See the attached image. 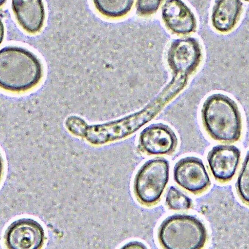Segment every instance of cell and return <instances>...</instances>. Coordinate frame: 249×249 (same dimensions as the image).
Returning <instances> with one entry per match:
<instances>
[{
	"instance_id": "3957f363",
	"label": "cell",
	"mask_w": 249,
	"mask_h": 249,
	"mask_svg": "<svg viewBox=\"0 0 249 249\" xmlns=\"http://www.w3.org/2000/svg\"><path fill=\"white\" fill-rule=\"evenodd\" d=\"M205 227L196 218L185 215L168 217L161 224L159 239L168 249H199L205 244Z\"/></svg>"
},
{
	"instance_id": "9c48e42d",
	"label": "cell",
	"mask_w": 249,
	"mask_h": 249,
	"mask_svg": "<svg viewBox=\"0 0 249 249\" xmlns=\"http://www.w3.org/2000/svg\"><path fill=\"white\" fill-rule=\"evenodd\" d=\"M161 17L165 26L175 34L188 35L196 29L195 15L181 0H167L162 8Z\"/></svg>"
},
{
	"instance_id": "8fae6325",
	"label": "cell",
	"mask_w": 249,
	"mask_h": 249,
	"mask_svg": "<svg viewBox=\"0 0 249 249\" xmlns=\"http://www.w3.org/2000/svg\"><path fill=\"white\" fill-rule=\"evenodd\" d=\"M12 9L18 25L27 33L42 29L46 18L43 0H12Z\"/></svg>"
},
{
	"instance_id": "9a60e30c",
	"label": "cell",
	"mask_w": 249,
	"mask_h": 249,
	"mask_svg": "<svg viewBox=\"0 0 249 249\" xmlns=\"http://www.w3.org/2000/svg\"><path fill=\"white\" fill-rule=\"evenodd\" d=\"M166 203L170 209L174 211L189 210L192 205V201L190 198L173 186L166 197Z\"/></svg>"
},
{
	"instance_id": "d6986e66",
	"label": "cell",
	"mask_w": 249,
	"mask_h": 249,
	"mask_svg": "<svg viewBox=\"0 0 249 249\" xmlns=\"http://www.w3.org/2000/svg\"><path fill=\"white\" fill-rule=\"evenodd\" d=\"M6 1V0H1V5L2 6V5H3Z\"/></svg>"
},
{
	"instance_id": "52a82bcc",
	"label": "cell",
	"mask_w": 249,
	"mask_h": 249,
	"mask_svg": "<svg viewBox=\"0 0 249 249\" xmlns=\"http://www.w3.org/2000/svg\"><path fill=\"white\" fill-rule=\"evenodd\" d=\"M160 107L153 102L148 107L125 118L102 124L101 131L107 142L118 140L131 135L150 121L159 111Z\"/></svg>"
},
{
	"instance_id": "e0dca14e",
	"label": "cell",
	"mask_w": 249,
	"mask_h": 249,
	"mask_svg": "<svg viewBox=\"0 0 249 249\" xmlns=\"http://www.w3.org/2000/svg\"><path fill=\"white\" fill-rule=\"evenodd\" d=\"M163 0H137V12L142 16L151 15L157 12Z\"/></svg>"
},
{
	"instance_id": "ac0fdd59",
	"label": "cell",
	"mask_w": 249,
	"mask_h": 249,
	"mask_svg": "<svg viewBox=\"0 0 249 249\" xmlns=\"http://www.w3.org/2000/svg\"><path fill=\"white\" fill-rule=\"evenodd\" d=\"M146 249V247L143 245L141 243L139 242H131L128 243L125 246H124L123 249Z\"/></svg>"
},
{
	"instance_id": "7a4b0ae2",
	"label": "cell",
	"mask_w": 249,
	"mask_h": 249,
	"mask_svg": "<svg viewBox=\"0 0 249 249\" xmlns=\"http://www.w3.org/2000/svg\"><path fill=\"white\" fill-rule=\"evenodd\" d=\"M204 127L214 140L223 143L238 141L242 134V116L237 103L223 94H214L205 100L201 111Z\"/></svg>"
},
{
	"instance_id": "2e32d148",
	"label": "cell",
	"mask_w": 249,
	"mask_h": 249,
	"mask_svg": "<svg viewBox=\"0 0 249 249\" xmlns=\"http://www.w3.org/2000/svg\"><path fill=\"white\" fill-rule=\"evenodd\" d=\"M237 189L242 201L249 205V152L245 159L238 178Z\"/></svg>"
},
{
	"instance_id": "4fadbf2b",
	"label": "cell",
	"mask_w": 249,
	"mask_h": 249,
	"mask_svg": "<svg viewBox=\"0 0 249 249\" xmlns=\"http://www.w3.org/2000/svg\"><path fill=\"white\" fill-rule=\"evenodd\" d=\"M242 7L241 0H216L212 15L214 28L222 33L232 31L238 21Z\"/></svg>"
},
{
	"instance_id": "30bf717a",
	"label": "cell",
	"mask_w": 249,
	"mask_h": 249,
	"mask_svg": "<svg viewBox=\"0 0 249 249\" xmlns=\"http://www.w3.org/2000/svg\"><path fill=\"white\" fill-rule=\"evenodd\" d=\"M139 142L142 149L149 155H167L175 149L177 139L170 128L155 124L142 132Z\"/></svg>"
},
{
	"instance_id": "7c38bea8",
	"label": "cell",
	"mask_w": 249,
	"mask_h": 249,
	"mask_svg": "<svg viewBox=\"0 0 249 249\" xmlns=\"http://www.w3.org/2000/svg\"><path fill=\"white\" fill-rule=\"evenodd\" d=\"M44 232L41 226L31 219L20 220L10 228L7 237L9 248L36 249L42 245Z\"/></svg>"
},
{
	"instance_id": "5b68a950",
	"label": "cell",
	"mask_w": 249,
	"mask_h": 249,
	"mask_svg": "<svg viewBox=\"0 0 249 249\" xmlns=\"http://www.w3.org/2000/svg\"><path fill=\"white\" fill-rule=\"evenodd\" d=\"M202 57L198 41L194 37L175 40L168 53L169 64L177 75L188 77L198 67Z\"/></svg>"
},
{
	"instance_id": "5bb4252c",
	"label": "cell",
	"mask_w": 249,
	"mask_h": 249,
	"mask_svg": "<svg viewBox=\"0 0 249 249\" xmlns=\"http://www.w3.org/2000/svg\"><path fill=\"white\" fill-rule=\"evenodd\" d=\"M98 12L108 18H119L131 10L134 0H93Z\"/></svg>"
},
{
	"instance_id": "ffe728a7",
	"label": "cell",
	"mask_w": 249,
	"mask_h": 249,
	"mask_svg": "<svg viewBox=\"0 0 249 249\" xmlns=\"http://www.w3.org/2000/svg\"><path fill=\"white\" fill-rule=\"evenodd\" d=\"M243 1L247 2H249V0H243Z\"/></svg>"
},
{
	"instance_id": "8992f818",
	"label": "cell",
	"mask_w": 249,
	"mask_h": 249,
	"mask_svg": "<svg viewBox=\"0 0 249 249\" xmlns=\"http://www.w3.org/2000/svg\"><path fill=\"white\" fill-rule=\"evenodd\" d=\"M174 174L177 183L194 194L202 193L211 185L210 178L203 162L196 157H187L178 161Z\"/></svg>"
},
{
	"instance_id": "6da1fadb",
	"label": "cell",
	"mask_w": 249,
	"mask_h": 249,
	"mask_svg": "<svg viewBox=\"0 0 249 249\" xmlns=\"http://www.w3.org/2000/svg\"><path fill=\"white\" fill-rule=\"evenodd\" d=\"M42 64L30 51L7 47L0 51V85L14 93L23 92L36 87L42 78Z\"/></svg>"
},
{
	"instance_id": "277c9868",
	"label": "cell",
	"mask_w": 249,
	"mask_h": 249,
	"mask_svg": "<svg viewBox=\"0 0 249 249\" xmlns=\"http://www.w3.org/2000/svg\"><path fill=\"white\" fill-rule=\"evenodd\" d=\"M169 164L167 160L157 159L145 163L134 181L135 194L142 204L151 205L160 199L169 179Z\"/></svg>"
},
{
	"instance_id": "ba28073f",
	"label": "cell",
	"mask_w": 249,
	"mask_h": 249,
	"mask_svg": "<svg viewBox=\"0 0 249 249\" xmlns=\"http://www.w3.org/2000/svg\"><path fill=\"white\" fill-rule=\"evenodd\" d=\"M240 157V151L233 145L219 144L210 152L207 160L214 178L225 182L231 180L235 175Z\"/></svg>"
}]
</instances>
